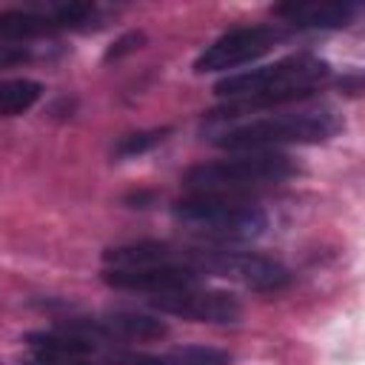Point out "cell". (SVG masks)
<instances>
[{"label":"cell","instance_id":"obj_1","mask_svg":"<svg viewBox=\"0 0 365 365\" xmlns=\"http://www.w3.org/2000/svg\"><path fill=\"white\" fill-rule=\"evenodd\" d=\"M325 77H328V63L314 54H291L259 68L228 74L214 86L217 97L231 100L217 114L257 111L268 106H285L291 100H305Z\"/></svg>","mask_w":365,"mask_h":365},{"label":"cell","instance_id":"obj_2","mask_svg":"<svg viewBox=\"0 0 365 365\" xmlns=\"http://www.w3.org/2000/svg\"><path fill=\"white\" fill-rule=\"evenodd\" d=\"M342 128V120L334 108H297V111H277L265 117L240 120L222 125L214 134V145L225 151H277V145L291 143H322Z\"/></svg>","mask_w":365,"mask_h":365},{"label":"cell","instance_id":"obj_3","mask_svg":"<svg viewBox=\"0 0 365 365\" xmlns=\"http://www.w3.org/2000/svg\"><path fill=\"white\" fill-rule=\"evenodd\" d=\"M297 174L282 151H234L231 157L197 163L182 174V185L194 194H231L257 185H277Z\"/></svg>","mask_w":365,"mask_h":365},{"label":"cell","instance_id":"obj_4","mask_svg":"<svg viewBox=\"0 0 365 365\" xmlns=\"http://www.w3.org/2000/svg\"><path fill=\"white\" fill-rule=\"evenodd\" d=\"M174 217L208 237L217 240H254L268 228V214L242 200H231L225 194H194L174 205Z\"/></svg>","mask_w":365,"mask_h":365},{"label":"cell","instance_id":"obj_5","mask_svg":"<svg viewBox=\"0 0 365 365\" xmlns=\"http://www.w3.org/2000/svg\"><path fill=\"white\" fill-rule=\"evenodd\" d=\"M205 274L234 279L242 288H251L259 294H277L291 282V271L282 262L262 254H251V251H208Z\"/></svg>","mask_w":365,"mask_h":365},{"label":"cell","instance_id":"obj_6","mask_svg":"<svg viewBox=\"0 0 365 365\" xmlns=\"http://www.w3.org/2000/svg\"><path fill=\"white\" fill-rule=\"evenodd\" d=\"M277 40H279V31L274 26H240V29H231L222 37H217L211 46H205V51L194 60V71L197 74H208V71L240 68V66L262 57Z\"/></svg>","mask_w":365,"mask_h":365},{"label":"cell","instance_id":"obj_7","mask_svg":"<svg viewBox=\"0 0 365 365\" xmlns=\"http://www.w3.org/2000/svg\"><path fill=\"white\" fill-rule=\"evenodd\" d=\"M151 305L163 314H174L194 322H211V325H234L242 317V305L234 294L202 288V282L191 288L157 294L151 297Z\"/></svg>","mask_w":365,"mask_h":365},{"label":"cell","instance_id":"obj_8","mask_svg":"<svg viewBox=\"0 0 365 365\" xmlns=\"http://www.w3.org/2000/svg\"><path fill=\"white\" fill-rule=\"evenodd\" d=\"M205 257L202 248H177L168 242H131L117 245L103 254L106 268H188L205 277Z\"/></svg>","mask_w":365,"mask_h":365},{"label":"cell","instance_id":"obj_9","mask_svg":"<svg viewBox=\"0 0 365 365\" xmlns=\"http://www.w3.org/2000/svg\"><path fill=\"white\" fill-rule=\"evenodd\" d=\"M103 279L120 291H140V294H168L180 288L200 285L202 277L188 268H106Z\"/></svg>","mask_w":365,"mask_h":365},{"label":"cell","instance_id":"obj_10","mask_svg":"<svg viewBox=\"0 0 365 365\" xmlns=\"http://www.w3.org/2000/svg\"><path fill=\"white\" fill-rule=\"evenodd\" d=\"M359 11L356 3H317V0H291L274 9L297 29H342Z\"/></svg>","mask_w":365,"mask_h":365},{"label":"cell","instance_id":"obj_11","mask_svg":"<svg viewBox=\"0 0 365 365\" xmlns=\"http://www.w3.org/2000/svg\"><path fill=\"white\" fill-rule=\"evenodd\" d=\"M106 339H160L168 334V325L151 314L140 311H111L97 319Z\"/></svg>","mask_w":365,"mask_h":365},{"label":"cell","instance_id":"obj_12","mask_svg":"<svg viewBox=\"0 0 365 365\" xmlns=\"http://www.w3.org/2000/svg\"><path fill=\"white\" fill-rule=\"evenodd\" d=\"M54 31H57V26L48 14H40L31 9H3L0 11V40L26 43V40L46 37Z\"/></svg>","mask_w":365,"mask_h":365},{"label":"cell","instance_id":"obj_13","mask_svg":"<svg viewBox=\"0 0 365 365\" xmlns=\"http://www.w3.org/2000/svg\"><path fill=\"white\" fill-rule=\"evenodd\" d=\"M43 97L37 80H0V117H17Z\"/></svg>","mask_w":365,"mask_h":365},{"label":"cell","instance_id":"obj_14","mask_svg":"<svg viewBox=\"0 0 365 365\" xmlns=\"http://www.w3.org/2000/svg\"><path fill=\"white\" fill-rule=\"evenodd\" d=\"M163 359L165 365H231V354L214 345H180Z\"/></svg>","mask_w":365,"mask_h":365},{"label":"cell","instance_id":"obj_15","mask_svg":"<svg viewBox=\"0 0 365 365\" xmlns=\"http://www.w3.org/2000/svg\"><path fill=\"white\" fill-rule=\"evenodd\" d=\"M171 128H148V131H134V134H125L117 145H114V157L117 160H131V157H140L145 151H151L157 143L165 140Z\"/></svg>","mask_w":365,"mask_h":365},{"label":"cell","instance_id":"obj_16","mask_svg":"<svg viewBox=\"0 0 365 365\" xmlns=\"http://www.w3.org/2000/svg\"><path fill=\"white\" fill-rule=\"evenodd\" d=\"M31 60V46L26 43H11V40H0V68H11V66H23Z\"/></svg>","mask_w":365,"mask_h":365},{"label":"cell","instance_id":"obj_17","mask_svg":"<svg viewBox=\"0 0 365 365\" xmlns=\"http://www.w3.org/2000/svg\"><path fill=\"white\" fill-rule=\"evenodd\" d=\"M108 365H165L163 356H151V354H137V351H114L106 356Z\"/></svg>","mask_w":365,"mask_h":365},{"label":"cell","instance_id":"obj_18","mask_svg":"<svg viewBox=\"0 0 365 365\" xmlns=\"http://www.w3.org/2000/svg\"><path fill=\"white\" fill-rule=\"evenodd\" d=\"M145 40V34L143 31H128V34H123L120 40H114L111 43V48L106 51V60H120L123 54H128V51H134V48H140V43Z\"/></svg>","mask_w":365,"mask_h":365},{"label":"cell","instance_id":"obj_19","mask_svg":"<svg viewBox=\"0 0 365 365\" xmlns=\"http://www.w3.org/2000/svg\"><path fill=\"white\" fill-rule=\"evenodd\" d=\"M29 365H91V359H46V356H31Z\"/></svg>","mask_w":365,"mask_h":365}]
</instances>
